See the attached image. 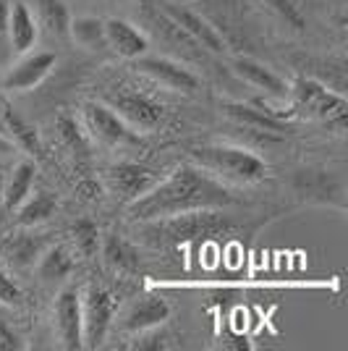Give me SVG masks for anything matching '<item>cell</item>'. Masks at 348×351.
I'll return each mask as SVG.
<instances>
[{"label":"cell","mask_w":348,"mask_h":351,"mask_svg":"<svg viewBox=\"0 0 348 351\" xmlns=\"http://www.w3.org/2000/svg\"><path fill=\"white\" fill-rule=\"evenodd\" d=\"M233 202L236 197L218 178L204 173L199 165H181L168 178L158 181L147 194L131 202L129 218L142 223L191 210H223Z\"/></svg>","instance_id":"6da1fadb"},{"label":"cell","mask_w":348,"mask_h":351,"mask_svg":"<svg viewBox=\"0 0 348 351\" xmlns=\"http://www.w3.org/2000/svg\"><path fill=\"white\" fill-rule=\"evenodd\" d=\"M231 228L233 220L218 210H191V213H178V215H168V218L142 220L139 236L149 247L173 249L181 244L199 241V239L228 234Z\"/></svg>","instance_id":"7a4b0ae2"},{"label":"cell","mask_w":348,"mask_h":351,"mask_svg":"<svg viewBox=\"0 0 348 351\" xmlns=\"http://www.w3.org/2000/svg\"><path fill=\"white\" fill-rule=\"evenodd\" d=\"M191 160L202 168L204 173H212L231 181V184H257L267 176V165L260 155L249 152L244 147L207 145L191 149Z\"/></svg>","instance_id":"3957f363"},{"label":"cell","mask_w":348,"mask_h":351,"mask_svg":"<svg viewBox=\"0 0 348 351\" xmlns=\"http://www.w3.org/2000/svg\"><path fill=\"white\" fill-rule=\"evenodd\" d=\"M288 92L293 95L296 110H301L304 116L317 118V121L333 126L338 132L346 129L348 103L343 95H338V92L327 89L325 84H319L317 79H299Z\"/></svg>","instance_id":"277c9868"},{"label":"cell","mask_w":348,"mask_h":351,"mask_svg":"<svg viewBox=\"0 0 348 351\" xmlns=\"http://www.w3.org/2000/svg\"><path fill=\"white\" fill-rule=\"evenodd\" d=\"M116 302L110 291L89 286L82 296V349H100L113 322Z\"/></svg>","instance_id":"5b68a950"},{"label":"cell","mask_w":348,"mask_h":351,"mask_svg":"<svg viewBox=\"0 0 348 351\" xmlns=\"http://www.w3.org/2000/svg\"><path fill=\"white\" fill-rule=\"evenodd\" d=\"M293 189L306 202H319V205L346 207V186L340 176L325 168H301L293 178Z\"/></svg>","instance_id":"8992f818"},{"label":"cell","mask_w":348,"mask_h":351,"mask_svg":"<svg viewBox=\"0 0 348 351\" xmlns=\"http://www.w3.org/2000/svg\"><path fill=\"white\" fill-rule=\"evenodd\" d=\"M105 103L116 116H121L126 123L142 129V132L158 129L162 123V118H165L162 105L145 97V95H136V92H123V89L121 92H108Z\"/></svg>","instance_id":"52a82bcc"},{"label":"cell","mask_w":348,"mask_h":351,"mask_svg":"<svg viewBox=\"0 0 348 351\" xmlns=\"http://www.w3.org/2000/svg\"><path fill=\"white\" fill-rule=\"evenodd\" d=\"M105 181H108V189L113 191L121 202L131 205L134 199H139L158 184L160 176L139 162H118L113 168H108Z\"/></svg>","instance_id":"ba28073f"},{"label":"cell","mask_w":348,"mask_h":351,"mask_svg":"<svg viewBox=\"0 0 348 351\" xmlns=\"http://www.w3.org/2000/svg\"><path fill=\"white\" fill-rule=\"evenodd\" d=\"M136 69L149 76L152 82H158L160 87L171 89V92H184V95H191L199 89V79L197 73H191L186 66L175 63L171 58H136Z\"/></svg>","instance_id":"9c48e42d"},{"label":"cell","mask_w":348,"mask_h":351,"mask_svg":"<svg viewBox=\"0 0 348 351\" xmlns=\"http://www.w3.org/2000/svg\"><path fill=\"white\" fill-rule=\"evenodd\" d=\"M84 121L87 129L95 139H100L102 145H129L136 142V136L129 132V123L121 116H116L105 103H87L84 105Z\"/></svg>","instance_id":"30bf717a"},{"label":"cell","mask_w":348,"mask_h":351,"mask_svg":"<svg viewBox=\"0 0 348 351\" xmlns=\"http://www.w3.org/2000/svg\"><path fill=\"white\" fill-rule=\"evenodd\" d=\"M165 19H171L178 29L204 50H210V53H223L225 50V40L220 37V32L202 14H194L189 8H178V5H168Z\"/></svg>","instance_id":"8fae6325"},{"label":"cell","mask_w":348,"mask_h":351,"mask_svg":"<svg viewBox=\"0 0 348 351\" xmlns=\"http://www.w3.org/2000/svg\"><path fill=\"white\" fill-rule=\"evenodd\" d=\"M55 63H58V58L53 53H32V56L18 60L14 69L5 73L3 87L11 89V92H29V89L42 84L45 79L50 76Z\"/></svg>","instance_id":"7c38bea8"},{"label":"cell","mask_w":348,"mask_h":351,"mask_svg":"<svg viewBox=\"0 0 348 351\" xmlns=\"http://www.w3.org/2000/svg\"><path fill=\"white\" fill-rule=\"evenodd\" d=\"M171 320V304L155 293H142L129 304L123 315V330L129 333H142L149 328H158Z\"/></svg>","instance_id":"4fadbf2b"},{"label":"cell","mask_w":348,"mask_h":351,"mask_svg":"<svg viewBox=\"0 0 348 351\" xmlns=\"http://www.w3.org/2000/svg\"><path fill=\"white\" fill-rule=\"evenodd\" d=\"M223 110H225V116L231 118V121L247 126L249 132H260L264 136H283V134H288L286 121L277 116L275 110H267V108L249 103H225Z\"/></svg>","instance_id":"5bb4252c"},{"label":"cell","mask_w":348,"mask_h":351,"mask_svg":"<svg viewBox=\"0 0 348 351\" xmlns=\"http://www.w3.org/2000/svg\"><path fill=\"white\" fill-rule=\"evenodd\" d=\"M55 328L63 349H82V293L66 289L55 302Z\"/></svg>","instance_id":"9a60e30c"},{"label":"cell","mask_w":348,"mask_h":351,"mask_svg":"<svg viewBox=\"0 0 348 351\" xmlns=\"http://www.w3.org/2000/svg\"><path fill=\"white\" fill-rule=\"evenodd\" d=\"M105 43L113 53L129 60H136L139 56H145L147 47H149L145 34L134 24L123 21V19H108L105 21Z\"/></svg>","instance_id":"2e32d148"},{"label":"cell","mask_w":348,"mask_h":351,"mask_svg":"<svg viewBox=\"0 0 348 351\" xmlns=\"http://www.w3.org/2000/svg\"><path fill=\"white\" fill-rule=\"evenodd\" d=\"M37 37H40V29H37V21L32 16L29 5L24 0H14L11 14H8V32H5V40L11 43V50L29 53L37 43Z\"/></svg>","instance_id":"e0dca14e"},{"label":"cell","mask_w":348,"mask_h":351,"mask_svg":"<svg viewBox=\"0 0 348 351\" xmlns=\"http://www.w3.org/2000/svg\"><path fill=\"white\" fill-rule=\"evenodd\" d=\"M233 73L238 79H244L247 84L262 89L264 95H273V97H286L288 95V84L277 76L275 71H270L264 63L254 58H236L233 60Z\"/></svg>","instance_id":"ac0fdd59"},{"label":"cell","mask_w":348,"mask_h":351,"mask_svg":"<svg viewBox=\"0 0 348 351\" xmlns=\"http://www.w3.org/2000/svg\"><path fill=\"white\" fill-rule=\"evenodd\" d=\"M34 173H37V165L24 160L18 162L11 171V176L3 181V202L0 205L5 207L8 213H14L16 207L29 197V191L34 189Z\"/></svg>","instance_id":"d6986e66"},{"label":"cell","mask_w":348,"mask_h":351,"mask_svg":"<svg viewBox=\"0 0 348 351\" xmlns=\"http://www.w3.org/2000/svg\"><path fill=\"white\" fill-rule=\"evenodd\" d=\"M16 210H18L16 223H18L21 228H32V226L45 223V220H50L53 215H55V210H58V199H55V194H53V191L34 189V194L29 191V197L16 207Z\"/></svg>","instance_id":"ffe728a7"},{"label":"cell","mask_w":348,"mask_h":351,"mask_svg":"<svg viewBox=\"0 0 348 351\" xmlns=\"http://www.w3.org/2000/svg\"><path fill=\"white\" fill-rule=\"evenodd\" d=\"M45 247H47V239L42 234H21L5 244V257L16 270H27L37 265Z\"/></svg>","instance_id":"44dd1931"},{"label":"cell","mask_w":348,"mask_h":351,"mask_svg":"<svg viewBox=\"0 0 348 351\" xmlns=\"http://www.w3.org/2000/svg\"><path fill=\"white\" fill-rule=\"evenodd\" d=\"M100 252L102 260L110 265L113 270H136L139 267V249L134 247L129 239H123V236H102Z\"/></svg>","instance_id":"7402d4cb"},{"label":"cell","mask_w":348,"mask_h":351,"mask_svg":"<svg viewBox=\"0 0 348 351\" xmlns=\"http://www.w3.org/2000/svg\"><path fill=\"white\" fill-rule=\"evenodd\" d=\"M3 123H5V134L14 145L24 147L34 158H42V142H40V134L32 123H27L16 110H3Z\"/></svg>","instance_id":"603a6c76"},{"label":"cell","mask_w":348,"mask_h":351,"mask_svg":"<svg viewBox=\"0 0 348 351\" xmlns=\"http://www.w3.org/2000/svg\"><path fill=\"white\" fill-rule=\"evenodd\" d=\"M73 263L69 257V252L63 247H55V244H47L45 252L37 260V273L40 278L47 280V283H55V280H66L71 276Z\"/></svg>","instance_id":"cb8c5ba5"},{"label":"cell","mask_w":348,"mask_h":351,"mask_svg":"<svg viewBox=\"0 0 348 351\" xmlns=\"http://www.w3.org/2000/svg\"><path fill=\"white\" fill-rule=\"evenodd\" d=\"M69 34L76 40V45H82V47H87V50H105V47H108V43H105V21L97 19V16H79V19H71Z\"/></svg>","instance_id":"d4e9b609"},{"label":"cell","mask_w":348,"mask_h":351,"mask_svg":"<svg viewBox=\"0 0 348 351\" xmlns=\"http://www.w3.org/2000/svg\"><path fill=\"white\" fill-rule=\"evenodd\" d=\"M37 11H40V19L47 27V32L58 34V37H66L69 34V24H71V14L66 8L63 0H37Z\"/></svg>","instance_id":"484cf974"},{"label":"cell","mask_w":348,"mask_h":351,"mask_svg":"<svg viewBox=\"0 0 348 351\" xmlns=\"http://www.w3.org/2000/svg\"><path fill=\"white\" fill-rule=\"evenodd\" d=\"M71 236H73L76 249H79L84 257H95V254L100 252L102 234H100V228H97L95 220H89V218L76 220V223L71 226Z\"/></svg>","instance_id":"4316f807"},{"label":"cell","mask_w":348,"mask_h":351,"mask_svg":"<svg viewBox=\"0 0 348 351\" xmlns=\"http://www.w3.org/2000/svg\"><path fill=\"white\" fill-rule=\"evenodd\" d=\"M55 129H58L60 139H63V145L69 147V149L79 152V155L87 152V136H84V132L79 129L76 118H71L69 113H60V116L55 118Z\"/></svg>","instance_id":"83f0119b"},{"label":"cell","mask_w":348,"mask_h":351,"mask_svg":"<svg viewBox=\"0 0 348 351\" xmlns=\"http://www.w3.org/2000/svg\"><path fill=\"white\" fill-rule=\"evenodd\" d=\"M267 5L275 11V16L286 24V27H290L293 32H304L306 29V19L304 14H301V8L293 3V0H267Z\"/></svg>","instance_id":"f1b7e54d"},{"label":"cell","mask_w":348,"mask_h":351,"mask_svg":"<svg viewBox=\"0 0 348 351\" xmlns=\"http://www.w3.org/2000/svg\"><path fill=\"white\" fill-rule=\"evenodd\" d=\"M162 325H158V328H149V330H142L139 333V341L131 346V349H139V351H165L171 343V336L165 333V330H160Z\"/></svg>","instance_id":"f546056e"},{"label":"cell","mask_w":348,"mask_h":351,"mask_svg":"<svg viewBox=\"0 0 348 351\" xmlns=\"http://www.w3.org/2000/svg\"><path fill=\"white\" fill-rule=\"evenodd\" d=\"M21 302V289L16 286V280L0 267V304H18Z\"/></svg>","instance_id":"4dcf8cb0"},{"label":"cell","mask_w":348,"mask_h":351,"mask_svg":"<svg viewBox=\"0 0 348 351\" xmlns=\"http://www.w3.org/2000/svg\"><path fill=\"white\" fill-rule=\"evenodd\" d=\"M0 351H24V341L5 325V320H0Z\"/></svg>","instance_id":"1f68e13d"},{"label":"cell","mask_w":348,"mask_h":351,"mask_svg":"<svg viewBox=\"0 0 348 351\" xmlns=\"http://www.w3.org/2000/svg\"><path fill=\"white\" fill-rule=\"evenodd\" d=\"M8 14H11V3L0 0V43L5 40V32H8Z\"/></svg>","instance_id":"d6a6232c"},{"label":"cell","mask_w":348,"mask_h":351,"mask_svg":"<svg viewBox=\"0 0 348 351\" xmlns=\"http://www.w3.org/2000/svg\"><path fill=\"white\" fill-rule=\"evenodd\" d=\"M14 142H11V139H8V136H3V134H0V155H11V152H14Z\"/></svg>","instance_id":"836d02e7"},{"label":"cell","mask_w":348,"mask_h":351,"mask_svg":"<svg viewBox=\"0 0 348 351\" xmlns=\"http://www.w3.org/2000/svg\"><path fill=\"white\" fill-rule=\"evenodd\" d=\"M0 134H3V136H8V134H5V123H3V110H0Z\"/></svg>","instance_id":"e575fe53"},{"label":"cell","mask_w":348,"mask_h":351,"mask_svg":"<svg viewBox=\"0 0 348 351\" xmlns=\"http://www.w3.org/2000/svg\"><path fill=\"white\" fill-rule=\"evenodd\" d=\"M3 181H5V176L0 173V202H3Z\"/></svg>","instance_id":"d590c367"}]
</instances>
